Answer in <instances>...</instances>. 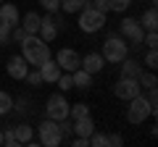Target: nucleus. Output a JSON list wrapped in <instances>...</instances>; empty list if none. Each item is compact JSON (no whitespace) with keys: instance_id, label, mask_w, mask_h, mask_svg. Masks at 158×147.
Masks as SVG:
<instances>
[{"instance_id":"6ab92c4d","label":"nucleus","mask_w":158,"mask_h":147,"mask_svg":"<svg viewBox=\"0 0 158 147\" xmlns=\"http://www.w3.org/2000/svg\"><path fill=\"white\" fill-rule=\"evenodd\" d=\"M40 18H42V16H40L37 11H29L27 16H21V21H19V24L24 26V32H27V34H37V29H40Z\"/></svg>"},{"instance_id":"f03ea898","label":"nucleus","mask_w":158,"mask_h":147,"mask_svg":"<svg viewBox=\"0 0 158 147\" xmlns=\"http://www.w3.org/2000/svg\"><path fill=\"white\" fill-rule=\"evenodd\" d=\"M100 55H103L106 63H121L129 55V45H127V40L121 34H111V37H106V42H103Z\"/></svg>"},{"instance_id":"1a4fd4ad","label":"nucleus","mask_w":158,"mask_h":147,"mask_svg":"<svg viewBox=\"0 0 158 147\" xmlns=\"http://www.w3.org/2000/svg\"><path fill=\"white\" fill-rule=\"evenodd\" d=\"M53 61L61 66V71H69V74H71V71H77V68H79V61H82V58H79V53L71 50V47H61L58 55L53 58Z\"/></svg>"},{"instance_id":"b1692460","label":"nucleus","mask_w":158,"mask_h":147,"mask_svg":"<svg viewBox=\"0 0 158 147\" xmlns=\"http://www.w3.org/2000/svg\"><path fill=\"white\" fill-rule=\"evenodd\" d=\"M11 110H13V97L8 95V92H3V89H0V116L11 113Z\"/></svg>"},{"instance_id":"0eeeda50","label":"nucleus","mask_w":158,"mask_h":147,"mask_svg":"<svg viewBox=\"0 0 158 147\" xmlns=\"http://www.w3.org/2000/svg\"><path fill=\"white\" fill-rule=\"evenodd\" d=\"M142 34H145V29L140 26L137 18H121V37L132 47H142Z\"/></svg>"},{"instance_id":"72a5a7b5","label":"nucleus","mask_w":158,"mask_h":147,"mask_svg":"<svg viewBox=\"0 0 158 147\" xmlns=\"http://www.w3.org/2000/svg\"><path fill=\"white\" fill-rule=\"evenodd\" d=\"M8 42H11V26L0 24V45H8Z\"/></svg>"},{"instance_id":"e433bc0d","label":"nucleus","mask_w":158,"mask_h":147,"mask_svg":"<svg viewBox=\"0 0 158 147\" xmlns=\"http://www.w3.org/2000/svg\"><path fill=\"white\" fill-rule=\"evenodd\" d=\"M0 145H3V129H0Z\"/></svg>"},{"instance_id":"393cba45","label":"nucleus","mask_w":158,"mask_h":147,"mask_svg":"<svg viewBox=\"0 0 158 147\" xmlns=\"http://www.w3.org/2000/svg\"><path fill=\"white\" fill-rule=\"evenodd\" d=\"M58 89L61 92H69V89H74V81H71V74L69 71H61V76H58Z\"/></svg>"},{"instance_id":"423d86ee","label":"nucleus","mask_w":158,"mask_h":147,"mask_svg":"<svg viewBox=\"0 0 158 147\" xmlns=\"http://www.w3.org/2000/svg\"><path fill=\"white\" fill-rule=\"evenodd\" d=\"M45 116L53 121H61V118H69V100L63 97V92H56V95L48 97L45 102Z\"/></svg>"},{"instance_id":"4be33fe9","label":"nucleus","mask_w":158,"mask_h":147,"mask_svg":"<svg viewBox=\"0 0 158 147\" xmlns=\"http://www.w3.org/2000/svg\"><path fill=\"white\" fill-rule=\"evenodd\" d=\"M137 81H140V87L142 89H158V79H156V74H140L137 76Z\"/></svg>"},{"instance_id":"a878e982","label":"nucleus","mask_w":158,"mask_h":147,"mask_svg":"<svg viewBox=\"0 0 158 147\" xmlns=\"http://www.w3.org/2000/svg\"><path fill=\"white\" fill-rule=\"evenodd\" d=\"M90 145L92 147H108V134H103V131H92L90 134Z\"/></svg>"},{"instance_id":"58836bf2","label":"nucleus","mask_w":158,"mask_h":147,"mask_svg":"<svg viewBox=\"0 0 158 147\" xmlns=\"http://www.w3.org/2000/svg\"><path fill=\"white\" fill-rule=\"evenodd\" d=\"M0 3H3V0H0Z\"/></svg>"},{"instance_id":"dca6fc26","label":"nucleus","mask_w":158,"mask_h":147,"mask_svg":"<svg viewBox=\"0 0 158 147\" xmlns=\"http://www.w3.org/2000/svg\"><path fill=\"white\" fill-rule=\"evenodd\" d=\"M140 74H142V63H140V61H135V58H129V55H127L124 61H121V76L137 79Z\"/></svg>"},{"instance_id":"a211bd4d","label":"nucleus","mask_w":158,"mask_h":147,"mask_svg":"<svg viewBox=\"0 0 158 147\" xmlns=\"http://www.w3.org/2000/svg\"><path fill=\"white\" fill-rule=\"evenodd\" d=\"M137 21H140V26L145 29V32H153V29H158V13H156V6H150L140 18H137Z\"/></svg>"},{"instance_id":"c756f323","label":"nucleus","mask_w":158,"mask_h":147,"mask_svg":"<svg viewBox=\"0 0 158 147\" xmlns=\"http://www.w3.org/2000/svg\"><path fill=\"white\" fill-rule=\"evenodd\" d=\"M3 145L6 147H19V139H16V131L13 129H3Z\"/></svg>"},{"instance_id":"aec40b11","label":"nucleus","mask_w":158,"mask_h":147,"mask_svg":"<svg viewBox=\"0 0 158 147\" xmlns=\"http://www.w3.org/2000/svg\"><path fill=\"white\" fill-rule=\"evenodd\" d=\"M13 131H16L19 145H29V142L34 139V129H32L29 124H19V126H13Z\"/></svg>"},{"instance_id":"6e6552de","label":"nucleus","mask_w":158,"mask_h":147,"mask_svg":"<svg viewBox=\"0 0 158 147\" xmlns=\"http://www.w3.org/2000/svg\"><path fill=\"white\" fill-rule=\"evenodd\" d=\"M140 92H142L140 81L129 79V76H121V79L116 81V87H113V95H116L118 100H132V97H137Z\"/></svg>"},{"instance_id":"c9c22d12","label":"nucleus","mask_w":158,"mask_h":147,"mask_svg":"<svg viewBox=\"0 0 158 147\" xmlns=\"http://www.w3.org/2000/svg\"><path fill=\"white\" fill-rule=\"evenodd\" d=\"M74 147H90V139L87 137H77L74 139Z\"/></svg>"},{"instance_id":"2f4dec72","label":"nucleus","mask_w":158,"mask_h":147,"mask_svg":"<svg viewBox=\"0 0 158 147\" xmlns=\"http://www.w3.org/2000/svg\"><path fill=\"white\" fill-rule=\"evenodd\" d=\"M40 6L45 8L48 13H58V8H61V0H40Z\"/></svg>"},{"instance_id":"c85d7f7f","label":"nucleus","mask_w":158,"mask_h":147,"mask_svg":"<svg viewBox=\"0 0 158 147\" xmlns=\"http://www.w3.org/2000/svg\"><path fill=\"white\" fill-rule=\"evenodd\" d=\"M142 45H145V47H158V29L142 34Z\"/></svg>"},{"instance_id":"39448f33","label":"nucleus","mask_w":158,"mask_h":147,"mask_svg":"<svg viewBox=\"0 0 158 147\" xmlns=\"http://www.w3.org/2000/svg\"><path fill=\"white\" fill-rule=\"evenodd\" d=\"M37 137H40V145H45V147H58L63 142V134H61V129H58V121H53V118H45L37 126Z\"/></svg>"},{"instance_id":"f257e3e1","label":"nucleus","mask_w":158,"mask_h":147,"mask_svg":"<svg viewBox=\"0 0 158 147\" xmlns=\"http://www.w3.org/2000/svg\"><path fill=\"white\" fill-rule=\"evenodd\" d=\"M21 55H24V61L29 63V66H42V63L48 61V58H53V53H50V42H45L40 34H27L21 42Z\"/></svg>"},{"instance_id":"9d476101","label":"nucleus","mask_w":158,"mask_h":147,"mask_svg":"<svg viewBox=\"0 0 158 147\" xmlns=\"http://www.w3.org/2000/svg\"><path fill=\"white\" fill-rule=\"evenodd\" d=\"M37 71H40V76H42V84H56L58 76H61V66H58L53 58H48L42 66H37Z\"/></svg>"},{"instance_id":"7c9ffc66","label":"nucleus","mask_w":158,"mask_h":147,"mask_svg":"<svg viewBox=\"0 0 158 147\" xmlns=\"http://www.w3.org/2000/svg\"><path fill=\"white\" fill-rule=\"evenodd\" d=\"M24 81H29L32 87H40V84H42V76H40V71H37V68H29V71H27V76H24Z\"/></svg>"},{"instance_id":"9b49d317","label":"nucleus","mask_w":158,"mask_h":147,"mask_svg":"<svg viewBox=\"0 0 158 147\" xmlns=\"http://www.w3.org/2000/svg\"><path fill=\"white\" fill-rule=\"evenodd\" d=\"M19 21H21V13H19V8L13 6V3H0V24H6V26H19Z\"/></svg>"},{"instance_id":"2eb2a0df","label":"nucleus","mask_w":158,"mask_h":147,"mask_svg":"<svg viewBox=\"0 0 158 147\" xmlns=\"http://www.w3.org/2000/svg\"><path fill=\"white\" fill-rule=\"evenodd\" d=\"M71 131H74L77 137H87V139H90V134L95 131V121H92L90 116H85V118H77V121H74V126H71Z\"/></svg>"},{"instance_id":"7ed1b4c3","label":"nucleus","mask_w":158,"mask_h":147,"mask_svg":"<svg viewBox=\"0 0 158 147\" xmlns=\"http://www.w3.org/2000/svg\"><path fill=\"white\" fill-rule=\"evenodd\" d=\"M106 16H108V13L95 11V8L87 3V6L79 11V29H82L85 34H95V32H100V29L108 24V21H106Z\"/></svg>"},{"instance_id":"4468645a","label":"nucleus","mask_w":158,"mask_h":147,"mask_svg":"<svg viewBox=\"0 0 158 147\" xmlns=\"http://www.w3.org/2000/svg\"><path fill=\"white\" fill-rule=\"evenodd\" d=\"M37 34H40L45 42H53V40H56L58 26H56V18H53V13H48V16L40 18V29H37Z\"/></svg>"},{"instance_id":"f8f14e48","label":"nucleus","mask_w":158,"mask_h":147,"mask_svg":"<svg viewBox=\"0 0 158 147\" xmlns=\"http://www.w3.org/2000/svg\"><path fill=\"white\" fill-rule=\"evenodd\" d=\"M6 71H8V76H11V79H16V81H21L24 76H27V71H29V63L24 61V55H13L11 61H8V66H6Z\"/></svg>"},{"instance_id":"ddd939ff","label":"nucleus","mask_w":158,"mask_h":147,"mask_svg":"<svg viewBox=\"0 0 158 147\" xmlns=\"http://www.w3.org/2000/svg\"><path fill=\"white\" fill-rule=\"evenodd\" d=\"M103 66H106V61H103L100 53H87V55L79 61V68H85V71L92 74V76H95V74H100Z\"/></svg>"},{"instance_id":"4c0bfd02","label":"nucleus","mask_w":158,"mask_h":147,"mask_svg":"<svg viewBox=\"0 0 158 147\" xmlns=\"http://www.w3.org/2000/svg\"><path fill=\"white\" fill-rule=\"evenodd\" d=\"M140 3H145V0H140Z\"/></svg>"},{"instance_id":"f3484780","label":"nucleus","mask_w":158,"mask_h":147,"mask_svg":"<svg viewBox=\"0 0 158 147\" xmlns=\"http://www.w3.org/2000/svg\"><path fill=\"white\" fill-rule=\"evenodd\" d=\"M71 81H74V89H90L92 74H87L85 68H77V71H71Z\"/></svg>"},{"instance_id":"20e7f679","label":"nucleus","mask_w":158,"mask_h":147,"mask_svg":"<svg viewBox=\"0 0 158 147\" xmlns=\"http://www.w3.org/2000/svg\"><path fill=\"white\" fill-rule=\"evenodd\" d=\"M127 102H129V108H127V121H129V124H142V121H148L150 116H156L150 100L142 97V92L137 97H132V100H127Z\"/></svg>"},{"instance_id":"bb28decb","label":"nucleus","mask_w":158,"mask_h":147,"mask_svg":"<svg viewBox=\"0 0 158 147\" xmlns=\"http://www.w3.org/2000/svg\"><path fill=\"white\" fill-rule=\"evenodd\" d=\"M145 63L148 68H150V71H156V66H158V53H156V47H148V53H145Z\"/></svg>"},{"instance_id":"5701e85b","label":"nucleus","mask_w":158,"mask_h":147,"mask_svg":"<svg viewBox=\"0 0 158 147\" xmlns=\"http://www.w3.org/2000/svg\"><path fill=\"white\" fill-rule=\"evenodd\" d=\"M85 6H87V0H61V8L66 13H79Z\"/></svg>"},{"instance_id":"f704fd0d","label":"nucleus","mask_w":158,"mask_h":147,"mask_svg":"<svg viewBox=\"0 0 158 147\" xmlns=\"http://www.w3.org/2000/svg\"><path fill=\"white\" fill-rule=\"evenodd\" d=\"M108 145H111V147H121V145H124V137H121V134H108Z\"/></svg>"},{"instance_id":"412c9836","label":"nucleus","mask_w":158,"mask_h":147,"mask_svg":"<svg viewBox=\"0 0 158 147\" xmlns=\"http://www.w3.org/2000/svg\"><path fill=\"white\" fill-rule=\"evenodd\" d=\"M85 116H90V105L87 102H77V105H69V118H85Z\"/></svg>"},{"instance_id":"473e14b6","label":"nucleus","mask_w":158,"mask_h":147,"mask_svg":"<svg viewBox=\"0 0 158 147\" xmlns=\"http://www.w3.org/2000/svg\"><path fill=\"white\" fill-rule=\"evenodd\" d=\"M90 6L95 8V11H100V13H108V11H111V3H108V0H90Z\"/></svg>"},{"instance_id":"cd10ccee","label":"nucleus","mask_w":158,"mask_h":147,"mask_svg":"<svg viewBox=\"0 0 158 147\" xmlns=\"http://www.w3.org/2000/svg\"><path fill=\"white\" fill-rule=\"evenodd\" d=\"M108 3H111V11L124 13V11H129V6L135 3V0H108Z\"/></svg>"}]
</instances>
